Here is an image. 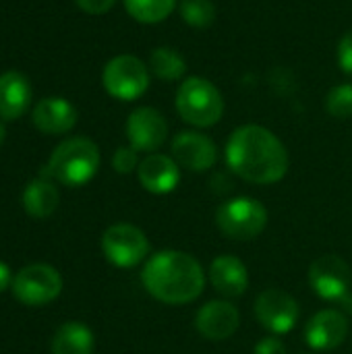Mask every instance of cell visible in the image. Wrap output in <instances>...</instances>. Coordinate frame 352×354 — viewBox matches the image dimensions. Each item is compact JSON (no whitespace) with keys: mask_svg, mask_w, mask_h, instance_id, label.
<instances>
[{"mask_svg":"<svg viewBox=\"0 0 352 354\" xmlns=\"http://www.w3.org/2000/svg\"><path fill=\"white\" fill-rule=\"evenodd\" d=\"M226 164L247 183L274 185L288 172V151L270 129L243 124L228 137Z\"/></svg>","mask_w":352,"mask_h":354,"instance_id":"6da1fadb","label":"cell"},{"mask_svg":"<svg viewBox=\"0 0 352 354\" xmlns=\"http://www.w3.org/2000/svg\"><path fill=\"white\" fill-rule=\"evenodd\" d=\"M141 284L164 305H187L201 297L205 272L193 255L166 249L147 259L141 272Z\"/></svg>","mask_w":352,"mask_h":354,"instance_id":"7a4b0ae2","label":"cell"},{"mask_svg":"<svg viewBox=\"0 0 352 354\" xmlns=\"http://www.w3.org/2000/svg\"><path fill=\"white\" fill-rule=\"evenodd\" d=\"M100 149L87 137H73L62 141L50 156L41 170L46 178L64 187L87 185L100 170Z\"/></svg>","mask_w":352,"mask_h":354,"instance_id":"3957f363","label":"cell"},{"mask_svg":"<svg viewBox=\"0 0 352 354\" xmlns=\"http://www.w3.org/2000/svg\"><path fill=\"white\" fill-rule=\"evenodd\" d=\"M174 106L178 116L197 129L214 127L224 114V97L205 77H187L178 85Z\"/></svg>","mask_w":352,"mask_h":354,"instance_id":"277c9868","label":"cell"},{"mask_svg":"<svg viewBox=\"0 0 352 354\" xmlns=\"http://www.w3.org/2000/svg\"><path fill=\"white\" fill-rule=\"evenodd\" d=\"M216 226L232 241H253L268 226V209L253 197H234L218 207Z\"/></svg>","mask_w":352,"mask_h":354,"instance_id":"5b68a950","label":"cell"},{"mask_svg":"<svg viewBox=\"0 0 352 354\" xmlns=\"http://www.w3.org/2000/svg\"><path fill=\"white\" fill-rule=\"evenodd\" d=\"M104 89L120 102L139 100L149 87V66L131 54L114 56L106 62L102 73Z\"/></svg>","mask_w":352,"mask_h":354,"instance_id":"8992f818","label":"cell"},{"mask_svg":"<svg viewBox=\"0 0 352 354\" xmlns=\"http://www.w3.org/2000/svg\"><path fill=\"white\" fill-rule=\"evenodd\" d=\"M12 295L27 307H44L62 292V276L48 263H31L12 278Z\"/></svg>","mask_w":352,"mask_h":354,"instance_id":"52a82bcc","label":"cell"},{"mask_svg":"<svg viewBox=\"0 0 352 354\" xmlns=\"http://www.w3.org/2000/svg\"><path fill=\"white\" fill-rule=\"evenodd\" d=\"M102 251L116 268H135L149 255L145 232L133 224H112L102 234Z\"/></svg>","mask_w":352,"mask_h":354,"instance_id":"ba28073f","label":"cell"},{"mask_svg":"<svg viewBox=\"0 0 352 354\" xmlns=\"http://www.w3.org/2000/svg\"><path fill=\"white\" fill-rule=\"evenodd\" d=\"M299 303L284 290L268 288L255 301V317L261 328L274 336H282L295 330L299 322Z\"/></svg>","mask_w":352,"mask_h":354,"instance_id":"9c48e42d","label":"cell"},{"mask_svg":"<svg viewBox=\"0 0 352 354\" xmlns=\"http://www.w3.org/2000/svg\"><path fill=\"white\" fill-rule=\"evenodd\" d=\"M309 284L319 299L338 303L351 290V266L338 255H322L309 268Z\"/></svg>","mask_w":352,"mask_h":354,"instance_id":"30bf717a","label":"cell"},{"mask_svg":"<svg viewBox=\"0 0 352 354\" xmlns=\"http://www.w3.org/2000/svg\"><path fill=\"white\" fill-rule=\"evenodd\" d=\"M127 139L133 149L154 153L168 139V122L164 114L151 106L135 108L127 118Z\"/></svg>","mask_w":352,"mask_h":354,"instance_id":"8fae6325","label":"cell"},{"mask_svg":"<svg viewBox=\"0 0 352 354\" xmlns=\"http://www.w3.org/2000/svg\"><path fill=\"white\" fill-rule=\"evenodd\" d=\"M174 162L191 172H205L212 170L218 162V147L216 143L197 131H183L172 139L170 145Z\"/></svg>","mask_w":352,"mask_h":354,"instance_id":"7c38bea8","label":"cell"},{"mask_svg":"<svg viewBox=\"0 0 352 354\" xmlns=\"http://www.w3.org/2000/svg\"><path fill=\"white\" fill-rule=\"evenodd\" d=\"M349 330H351V326L342 311L324 309L307 322L305 342L309 344V348H313L317 353L334 351L346 340Z\"/></svg>","mask_w":352,"mask_h":354,"instance_id":"4fadbf2b","label":"cell"},{"mask_svg":"<svg viewBox=\"0 0 352 354\" xmlns=\"http://www.w3.org/2000/svg\"><path fill=\"white\" fill-rule=\"evenodd\" d=\"M241 324L239 309L228 301H210L195 313V330L212 342L228 340Z\"/></svg>","mask_w":352,"mask_h":354,"instance_id":"5bb4252c","label":"cell"},{"mask_svg":"<svg viewBox=\"0 0 352 354\" xmlns=\"http://www.w3.org/2000/svg\"><path fill=\"white\" fill-rule=\"evenodd\" d=\"M141 187L151 195H168L180 183V166L172 156L149 153L137 168Z\"/></svg>","mask_w":352,"mask_h":354,"instance_id":"9a60e30c","label":"cell"},{"mask_svg":"<svg viewBox=\"0 0 352 354\" xmlns=\"http://www.w3.org/2000/svg\"><path fill=\"white\" fill-rule=\"evenodd\" d=\"M210 282L226 299L243 297L249 288L247 266L234 255H220L210 266Z\"/></svg>","mask_w":352,"mask_h":354,"instance_id":"2e32d148","label":"cell"},{"mask_svg":"<svg viewBox=\"0 0 352 354\" xmlns=\"http://www.w3.org/2000/svg\"><path fill=\"white\" fill-rule=\"evenodd\" d=\"M33 124L46 135L68 133L77 124V108L64 97H44L33 108Z\"/></svg>","mask_w":352,"mask_h":354,"instance_id":"e0dca14e","label":"cell"},{"mask_svg":"<svg viewBox=\"0 0 352 354\" xmlns=\"http://www.w3.org/2000/svg\"><path fill=\"white\" fill-rule=\"evenodd\" d=\"M31 104V85L25 75L8 71L0 75V118L17 120Z\"/></svg>","mask_w":352,"mask_h":354,"instance_id":"ac0fdd59","label":"cell"},{"mask_svg":"<svg viewBox=\"0 0 352 354\" xmlns=\"http://www.w3.org/2000/svg\"><path fill=\"white\" fill-rule=\"evenodd\" d=\"M60 203V193L56 189V185L41 176V178H35L31 180L25 191H23V209L31 216V218H48L56 212Z\"/></svg>","mask_w":352,"mask_h":354,"instance_id":"d6986e66","label":"cell"},{"mask_svg":"<svg viewBox=\"0 0 352 354\" xmlns=\"http://www.w3.org/2000/svg\"><path fill=\"white\" fill-rule=\"evenodd\" d=\"M93 346V332L85 324L66 322L54 334L52 354H91Z\"/></svg>","mask_w":352,"mask_h":354,"instance_id":"ffe728a7","label":"cell"},{"mask_svg":"<svg viewBox=\"0 0 352 354\" xmlns=\"http://www.w3.org/2000/svg\"><path fill=\"white\" fill-rule=\"evenodd\" d=\"M149 71L162 81H178L187 73V60L174 48L160 46L149 54Z\"/></svg>","mask_w":352,"mask_h":354,"instance_id":"44dd1931","label":"cell"},{"mask_svg":"<svg viewBox=\"0 0 352 354\" xmlns=\"http://www.w3.org/2000/svg\"><path fill=\"white\" fill-rule=\"evenodd\" d=\"M127 12L145 25H154V23H162L164 19H168L172 15V10L176 8L178 0H122Z\"/></svg>","mask_w":352,"mask_h":354,"instance_id":"7402d4cb","label":"cell"},{"mask_svg":"<svg viewBox=\"0 0 352 354\" xmlns=\"http://www.w3.org/2000/svg\"><path fill=\"white\" fill-rule=\"evenodd\" d=\"M178 12L183 21L195 29H207L216 21V6L212 0H180Z\"/></svg>","mask_w":352,"mask_h":354,"instance_id":"603a6c76","label":"cell"},{"mask_svg":"<svg viewBox=\"0 0 352 354\" xmlns=\"http://www.w3.org/2000/svg\"><path fill=\"white\" fill-rule=\"evenodd\" d=\"M326 110L334 118H351L352 116V83L336 85L326 95Z\"/></svg>","mask_w":352,"mask_h":354,"instance_id":"cb8c5ba5","label":"cell"},{"mask_svg":"<svg viewBox=\"0 0 352 354\" xmlns=\"http://www.w3.org/2000/svg\"><path fill=\"white\" fill-rule=\"evenodd\" d=\"M139 151L133 149L131 145H124V147H118L112 156V168L118 172V174H131L135 168H139Z\"/></svg>","mask_w":352,"mask_h":354,"instance_id":"d4e9b609","label":"cell"},{"mask_svg":"<svg viewBox=\"0 0 352 354\" xmlns=\"http://www.w3.org/2000/svg\"><path fill=\"white\" fill-rule=\"evenodd\" d=\"M336 58L338 64L342 68L344 75H349L352 79V29L342 35V39L338 41V50H336Z\"/></svg>","mask_w":352,"mask_h":354,"instance_id":"484cf974","label":"cell"},{"mask_svg":"<svg viewBox=\"0 0 352 354\" xmlns=\"http://www.w3.org/2000/svg\"><path fill=\"white\" fill-rule=\"evenodd\" d=\"M253 354H286V346L278 336H268L255 344Z\"/></svg>","mask_w":352,"mask_h":354,"instance_id":"4316f807","label":"cell"},{"mask_svg":"<svg viewBox=\"0 0 352 354\" xmlns=\"http://www.w3.org/2000/svg\"><path fill=\"white\" fill-rule=\"evenodd\" d=\"M75 2L87 15H104L114 6L116 0H75Z\"/></svg>","mask_w":352,"mask_h":354,"instance_id":"83f0119b","label":"cell"},{"mask_svg":"<svg viewBox=\"0 0 352 354\" xmlns=\"http://www.w3.org/2000/svg\"><path fill=\"white\" fill-rule=\"evenodd\" d=\"M8 286H12V278H10V270L6 263L0 261V292H4Z\"/></svg>","mask_w":352,"mask_h":354,"instance_id":"f1b7e54d","label":"cell"},{"mask_svg":"<svg viewBox=\"0 0 352 354\" xmlns=\"http://www.w3.org/2000/svg\"><path fill=\"white\" fill-rule=\"evenodd\" d=\"M338 305H340V311H342V313H346V315H351L352 317V290H349V292L338 301Z\"/></svg>","mask_w":352,"mask_h":354,"instance_id":"f546056e","label":"cell"},{"mask_svg":"<svg viewBox=\"0 0 352 354\" xmlns=\"http://www.w3.org/2000/svg\"><path fill=\"white\" fill-rule=\"evenodd\" d=\"M4 139H6V129H4V124L0 122V145L4 143Z\"/></svg>","mask_w":352,"mask_h":354,"instance_id":"4dcf8cb0","label":"cell"}]
</instances>
